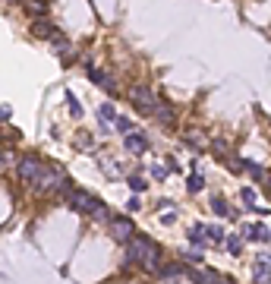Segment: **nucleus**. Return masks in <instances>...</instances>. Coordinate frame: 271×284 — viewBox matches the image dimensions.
Instances as JSON below:
<instances>
[{
  "label": "nucleus",
  "mask_w": 271,
  "mask_h": 284,
  "mask_svg": "<svg viewBox=\"0 0 271 284\" xmlns=\"http://www.w3.org/2000/svg\"><path fill=\"white\" fill-rule=\"evenodd\" d=\"M126 262H136L145 272H161V246L145 234H136L126 243Z\"/></svg>",
  "instance_id": "nucleus-1"
},
{
  "label": "nucleus",
  "mask_w": 271,
  "mask_h": 284,
  "mask_svg": "<svg viewBox=\"0 0 271 284\" xmlns=\"http://www.w3.org/2000/svg\"><path fill=\"white\" fill-rule=\"evenodd\" d=\"M63 196H66V205L73 208V212L79 215H92L98 221H107V205L95 196H88L85 189H63Z\"/></svg>",
  "instance_id": "nucleus-2"
},
{
  "label": "nucleus",
  "mask_w": 271,
  "mask_h": 284,
  "mask_svg": "<svg viewBox=\"0 0 271 284\" xmlns=\"http://www.w3.org/2000/svg\"><path fill=\"white\" fill-rule=\"evenodd\" d=\"M41 174H44V161L41 158H35V155H26L19 164H16V177H19L22 183H38L41 180Z\"/></svg>",
  "instance_id": "nucleus-3"
},
{
  "label": "nucleus",
  "mask_w": 271,
  "mask_h": 284,
  "mask_svg": "<svg viewBox=\"0 0 271 284\" xmlns=\"http://www.w3.org/2000/svg\"><path fill=\"white\" fill-rule=\"evenodd\" d=\"M130 101H133V107H139L142 114H155V111L161 107V104H158V98H155V92H152L149 85H133Z\"/></svg>",
  "instance_id": "nucleus-4"
},
{
  "label": "nucleus",
  "mask_w": 271,
  "mask_h": 284,
  "mask_svg": "<svg viewBox=\"0 0 271 284\" xmlns=\"http://www.w3.org/2000/svg\"><path fill=\"white\" fill-rule=\"evenodd\" d=\"M41 189V193H54V189H60V186H66V177H63V170L60 167H44V174H41V180L35 183Z\"/></svg>",
  "instance_id": "nucleus-5"
},
{
  "label": "nucleus",
  "mask_w": 271,
  "mask_h": 284,
  "mask_svg": "<svg viewBox=\"0 0 271 284\" xmlns=\"http://www.w3.org/2000/svg\"><path fill=\"white\" fill-rule=\"evenodd\" d=\"M111 237L117 243H130L136 237V224L130 218H111Z\"/></svg>",
  "instance_id": "nucleus-6"
},
{
  "label": "nucleus",
  "mask_w": 271,
  "mask_h": 284,
  "mask_svg": "<svg viewBox=\"0 0 271 284\" xmlns=\"http://www.w3.org/2000/svg\"><path fill=\"white\" fill-rule=\"evenodd\" d=\"M85 76H88V79H92L95 85H101L107 95H111V98H117V85H114V79H111V76H107L104 70H98L95 63H85Z\"/></svg>",
  "instance_id": "nucleus-7"
},
{
  "label": "nucleus",
  "mask_w": 271,
  "mask_h": 284,
  "mask_svg": "<svg viewBox=\"0 0 271 284\" xmlns=\"http://www.w3.org/2000/svg\"><path fill=\"white\" fill-rule=\"evenodd\" d=\"M240 231L246 234V240H252V243H271V231L265 224H243Z\"/></svg>",
  "instance_id": "nucleus-8"
},
{
  "label": "nucleus",
  "mask_w": 271,
  "mask_h": 284,
  "mask_svg": "<svg viewBox=\"0 0 271 284\" xmlns=\"http://www.w3.org/2000/svg\"><path fill=\"white\" fill-rule=\"evenodd\" d=\"M126 151H130V155H145L149 151L145 133H126Z\"/></svg>",
  "instance_id": "nucleus-9"
},
{
  "label": "nucleus",
  "mask_w": 271,
  "mask_h": 284,
  "mask_svg": "<svg viewBox=\"0 0 271 284\" xmlns=\"http://www.w3.org/2000/svg\"><path fill=\"white\" fill-rule=\"evenodd\" d=\"M186 275H189V281H195V284H218V281H221L211 269H202V265H192V269H186Z\"/></svg>",
  "instance_id": "nucleus-10"
},
{
  "label": "nucleus",
  "mask_w": 271,
  "mask_h": 284,
  "mask_svg": "<svg viewBox=\"0 0 271 284\" xmlns=\"http://www.w3.org/2000/svg\"><path fill=\"white\" fill-rule=\"evenodd\" d=\"M32 35L35 38H54L57 29H54V23H47V19L41 16V19H35V23H32Z\"/></svg>",
  "instance_id": "nucleus-11"
},
{
  "label": "nucleus",
  "mask_w": 271,
  "mask_h": 284,
  "mask_svg": "<svg viewBox=\"0 0 271 284\" xmlns=\"http://www.w3.org/2000/svg\"><path fill=\"white\" fill-rule=\"evenodd\" d=\"M186 237H189L192 246H199V250H205V246H208V243H205V237H208V234H205V224H192Z\"/></svg>",
  "instance_id": "nucleus-12"
},
{
  "label": "nucleus",
  "mask_w": 271,
  "mask_h": 284,
  "mask_svg": "<svg viewBox=\"0 0 271 284\" xmlns=\"http://www.w3.org/2000/svg\"><path fill=\"white\" fill-rule=\"evenodd\" d=\"M164 281H174V278H180V275H186V269L180 262H170V265H161V272H158Z\"/></svg>",
  "instance_id": "nucleus-13"
},
{
  "label": "nucleus",
  "mask_w": 271,
  "mask_h": 284,
  "mask_svg": "<svg viewBox=\"0 0 271 284\" xmlns=\"http://www.w3.org/2000/svg\"><path fill=\"white\" fill-rule=\"evenodd\" d=\"M211 212L221 215V218H233V215H237V212H230V208H227L224 196H211Z\"/></svg>",
  "instance_id": "nucleus-14"
},
{
  "label": "nucleus",
  "mask_w": 271,
  "mask_h": 284,
  "mask_svg": "<svg viewBox=\"0 0 271 284\" xmlns=\"http://www.w3.org/2000/svg\"><path fill=\"white\" fill-rule=\"evenodd\" d=\"M252 275H271V256H268V253L256 256V265H252Z\"/></svg>",
  "instance_id": "nucleus-15"
},
{
  "label": "nucleus",
  "mask_w": 271,
  "mask_h": 284,
  "mask_svg": "<svg viewBox=\"0 0 271 284\" xmlns=\"http://www.w3.org/2000/svg\"><path fill=\"white\" fill-rule=\"evenodd\" d=\"M186 189H189V193H202V189H205V177L199 174V170H192V174L186 177Z\"/></svg>",
  "instance_id": "nucleus-16"
},
{
  "label": "nucleus",
  "mask_w": 271,
  "mask_h": 284,
  "mask_svg": "<svg viewBox=\"0 0 271 284\" xmlns=\"http://www.w3.org/2000/svg\"><path fill=\"white\" fill-rule=\"evenodd\" d=\"M240 167L246 170V174H252L256 180H262V177H265V167H262V164H256L252 158H243V161H240Z\"/></svg>",
  "instance_id": "nucleus-17"
},
{
  "label": "nucleus",
  "mask_w": 271,
  "mask_h": 284,
  "mask_svg": "<svg viewBox=\"0 0 271 284\" xmlns=\"http://www.w3.org/2000/svg\"><path fill=\"white\" fill-rule=\"evenodd\" d=\"M63 98H66V104H69V114H73V117H82V114H85V111H82V104H79V98H76V95L69 92V89L63 92Z\"/></svg>",
  "instance_id": "nucleus-18"
},
{
  "label": "nucleus",
  "mask_w": 271,
  "mask_h": 284,
  "mask_svg": "<svg viewBox=\"0 0 271 284\" xmlns=\"http://www.w3.org/2000/svg\"><path fill=\"white\" fill-rule=\"evenodd\" d=\"M98 117H101V123H111V120L117 123V111H114V104H111V101H104V104H101V111H98Z\"/></svg>",
  "instance_id": "nucleus-19"
},
{
  "label": "nucleus",
  "mask_w": 271,
  "mask_h": 284,
  "mask_svg": "<svg viewBox=\"0 0 271 284\" xmlns=\"http://www.w3.org/2000/svg\"><path fill=\"white\" fill-rule=\"evenodd\" d=\"M155 120H158L161 126H174V111H170V107H158V111H155Z\"/></svg>",
  "instance_id": "nucleus-20"
},
{
  "label": "nucleus",
  "mask_w": 271,
  "mask_h": 284,
  "mask_svg": "<svg viewBox=\"0 0 271 284\" xmlns=\"http://www.w3.org/2000/svg\"><path fill=\"white\" fill-rule=\"evenodd\" d=\"M205 234H208V240H211V243L227 240V234H224V227H221V224H208V227H205Z\"/></svg>",
  "instance_id": "nucleus-21"
},
{
  "label": "nucleus",
  "mask_w": 271,
  "mask_h": 284,
  "mask_svg": "<svg viewBox=\"0 0 271 284\" xmlns=\"http://www.w3.org/2000/svg\"><path fill=\"white\" fill-rule=\"evenodd\" d=\"M51 48L57 51V54H69V38L66 35H54L51 38Z\"/></svg>",
  "instance_id": "nucleus-22"
},
{
  "label": "nucleus",
  "mask_w": 271,
  "mask_h": 284,
  "mask_svg": "<svg viewBox=\"0 0 271 284\" xmlns=\"http://www.w3.org/2000/svg\"><path fill=\"white\" fill-rule=\"evenodd\" d=\"M126 183H130V189H133V193H142V189H149L145 177H139V174H133L130 180H126Z\"/></svg>",
  "instance_id": "nucleus-23"
},
{
  "label": "nucleus",
  "mask_w": 271,
  "mask_h": 284,
  "mask_svg": "<svg viewBox=\"0 0 271 284\" xmlns=\"http://www.w3.org/2000/svg\"><path fill=\"white\" fill-rule=\"evenodd\" d=\"M76 148H95V139H92V133H79V139H76Z\"/></svg>",
  "instance_id": "nucleus-24"
},
{
  "label": "nucleus",
  "mask_w": 271,
  "mask_h": 284,
  "mask_svg": "<svg viewBox=\"0 0 271 284\" xmlns=\"http://www.w3.org/2000/svg\"><path fill=\"white\" fill-rule=\"evenodd\" d=\"M227 250H230V256H240L243 253V240L240 237H227Z\"/></svg>",
  "instance_id": "nucleus-25"
},
{
  "label": "nucleus",
  "mask_w": 271,
  "mask_h": 284,
  "mask_svg": "<svg viewBox=\"0 0 271 284\" xmlns=\"http://www.w3.org/2000/svg\"><path fill=\"white\" fill-rule=\"evenodd\" d=\"M240 199H243V202H246L249 208H256V193H252L249 186H243V189H240Z\"/></svg>",
  "instance_id": "nucleus-26"
},
{
  "label": "nucleus",
  "mask_w": 271,
  "mask_h": 284,
  "mask_svg": "<svg viewBox=\"0 0 271 284\" xmlns=\"http://www.w3.org/2000/svg\"><path fill=\"white\" fill-rule=\"evenodd\" d=\"M167 174H170V167H164V164H155L152 167V177L155 180H167Z\"/></svg>",
  "instance_id": "nucleus-27"
},
{
  "label": "nucleus",
  "mask_w": 271,
  "mask_h": 284,
  "mask_svg": "<svg viewBox=\"0 0 271 284\" xmlns=\"http://www.w3.org/2000/svg\"><path fill=\"white\" fill-rule=\"evenodd\" d=\"M29 13H35V16H44V13H47V4H38V0H32V4H29Z\"/></svg>",
  "instance_id": "nucleus-28"
},
{
  "label": "nucleus",
  "mask_w": 271,
  "mask_h": 284,
  "mask_svg": "<svg viewBox=\"0 0 271 284\" xmlns=\"http://www.w3.org/2000/svg\"><path fill=\"white\" fill-rule=\"evenodd\" d=\"M114 126H117L120 133H133V123L126 120V117H117V123H114Z\"/></svg>",
  "instance_id": "nucleus-29"
},
{
  "label": "nucleus",
  "mask_w": 271,
  "mask_h": 284,
  "mask_svg": "<svg viewBox=\"0 0 271 284\" xmlns=\"http://www.w3.org/2000/svg\"><path fill=\"white\" fill-rule=\"evenodd\" d=\"M126 212H142V202H139V193L130 199V202H126Z\"/></svg>",
  "instance_id": "nucleus-30"
},
{
  "label": "nucleus",
  "mask_w": 271,
  "mask_h": 284,
  "mask_svg": "<svg viewBox=\"0 0 271 284\" xmlns=\"http://www.w3.org/2000/svg\"><path fill=\"white\" fill-rule=\"evenodd\" d=\"M0 117H4V123H10V117H13V107H10V104H4V107H0Z\"/></svg>",
  "instance_id": "nucleus-31"
},
{
  "label": "nucleus",
  "mask_w": 271,
  "mask_h": 284,
  "mask_svg": "<svg viewBox=\"0 0 271 284\" xmlns=\"http://www.w3.org/2000/svg\"><path fill=\"white\" fill-rule=\"evenodd\" d=\"M256 284H271V275H256Z\"/></svg>",
  "instance_id": "nucleus-32"
},
{
  "label": "nucleus",
  "mask_w": 271,
  "mask_h": 284,
  "mask_svg": "<svg viewBox=\"0 0 271 284\" xmlns=\"http://www.w3.org/2000/svg\"><path fill=\"white\" fill-rule=\"evenodd\" d=\"M218 284H233V281H227V278H221V281H218Z\"/></svg>",
  "instance_id": "nucleus-33"
},
{
  "label": "nucleus",
  "mask_w": 271,
  "mask_h": 284,
  "mask_svg": "<svg viewBox=\"0 0 271 284\" xmlns=\"http://www.w3.org/2000/svg\"><path fill=\"white\" fill-rule=\"evenodd\" d=\"M268 196H271V180H268Z\"/></svg>",
  "instance_id": "nucleus-34"
}]
</instances>
